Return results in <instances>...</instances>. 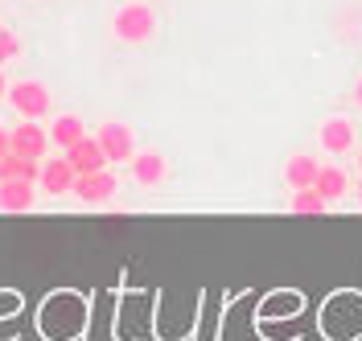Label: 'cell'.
<instances>
[{
	"instance_id": "obj_1",
	"label": "cell",
	"mask_w": 362,
	"mask_h": 341,
	"mask_svg": "<svg viewBox=\"0 0 362 341\" xmlns=\"http://www.w3.org/2000/svg\"><path fill=\"white\" fill-rule=\"evenodd\" d=\"M112 33L119 42H128V46H140V42H148L157 33V13L148 4H124L112 17Z\"/></svg>"
},
{
	"instance_id": "obj_2",
	"label": "cell",
	"mask_w": 362,
	"mask_h": 341,
	"mask_svg": "<svg viewBox=\"0 0 362 341\" xmlns=\"http://www.w3.org/2000/svg\"><path fill=\"white\" fill-rule=\"evenodd\" d=\"M8 103H13V112L21 115V119H42L49 112V87H45L42 78H21V83H8V95H4Z\"/></svg>"
},
{
	"instance_id": "obj_3",
	"label": "cell",
	"mask_w": 362,
	"mask_h": 341,
	"mask_svg": "<svg viewBox=\"0 0 362 341\" xmlns=\"http://www.w3.org/2000/svg\"><path fill=\"white\" fill-rule=\"evenodd\" d=\"M95 140H99V148H103L107 164H128V160L136 157V132L128 128V124H119V119L99 124Z\"/></svg>"
},
{
	"instance_id": "obj_4",
	"label": "cell",
	"mask_w": 362,
	"mask_h": 341,
	"mask_svg": "<svg viewBox=\"0 0 362 341\" xmlns=\"http://www.w3.org/2000/svg\"><path fill=\"white\" fill-rule=\"evenodd\" d=\"M8 152L29 160H45L49 152V128H42L37 119H21L17 128H8Z\"/></svg>"
},
{
	"instance_id": "obj_5",
	"label": "cell",
	"mask_w": 362,
	"mask_h": 341,
	"mask_svg": "<svg viewBox=\"0 0 362 341\" xmlns=\"http://www.w3.org/2000/svg\"><path fill=\"white\" fill-rule=\"evenodd\" d=\"M74 181H78V173L70 169L66 157H49L42 160V177H37V185H42L45 198H66L70 189H74Z\"/></svg>"
},
{
	"instance_id": "obj_6",
	"label": "cell",
	"mask_w": 362,
	"mask_h": 341,
	"mask_svg": "<svg viewBox=\"0 0 362 341\" xmlns=\"http://www.w3.org/2000/svg\"><path fill=\"white\" fill-rule=\"evenodd\" d=\"M115 189H119L115 173L112 169H103V173H87V177H78L70 193H74L83 205H103V202H112L115 198Z\"/></svg>"
},
{
	"instance_id": "obj_7",
	"label": "cell",
	"mask_w": 362,
	"mask_h": 341,
	"mask_svg": "<svg viewBox=\"0 0 362 341\" xmlns=\"http://www.w3.org/2000/svg\"><path fill=\"white\" fill-rule=\"evenodd\" d=\"M317 140H321V148H325L329 157H346V152L354 148V140H358V132H354V124H350L346 115H329V119L321 124V132H317Z\"/></svg>"
},
{
	"instance_id": "obj_8",
	"label": "cell",
	"mask_w": 362,
	"mask_h": 341,
	"mask_svg": "<svg viewBox=\"0 0 362 341\" xmlns=\"http://www.w3.org/2000/svg\"><path fill=\"white\" fill-rule=\"evenodd\" d=\"M62 157L70 160V169H74L78 177H87V173H103V169H107V157H103V148H99V140L95 136H83L78 144H70Z\"/></svg>"
},
{
	"instance_id": "obj_9",
	"label": "cell",
	"mask_w": 362,
	"mask_h": 341,
	"mask_svg": "<svg viewBox=\"0 0 362 341\" xmlns=\"http://www.w3.org/2000/svg\"><path fill=\"white\" fill-rule=\"evenodd\" d=\"M128 164H132V181L144 185V189H157L169 177V160L160 157V152H136Z\"/></svg>"
},
{
	"instance_id": "obj_10",
	"label": "cell",
	"mask_w": 362,
	"mask_h": 341,
	"mask_svg": "<svg viewBox=\"0 0 362 341\" xmlns=\"http://www.w3.org/2000/svg\"><path fill=\"white\" fill-rule=\"evenodd\" d=\"M33 202H37L33 181H0V210L4 214H29Z\"/></svg>"
},
{
	"instance_id": "obj_11",
	"label": "cell",
	"mask_w": 362,
	"mask_h": 341,
	"mask_svg": "<svg viewBox=\"0 0 362 341\" xmlns=\"http://www.w3.org/2000/svg\"><path fill=\"white\" fill-rule=\"evenodd\" d=\"M317 173H321V160L309 157V152H293L288 157V164H284V181H288V189H313Z\"/></svg>"
},
{
	"instance_id": "obj_12",
	"label": "cell",
	"mask_w": 362,
	"mask_h": 341,
	"mask_svg": "<svg viewBox=\"0 0 362 341\" xmlns=\"http://www.w3.org/2000/svg\"><path fill=\"white\" fill-rule=\"evenodd\" d=\"M313 189H317V193H321L329 205H334L338 198H346V193H350V177H346V169H341V164H321V173H317Z\"/></svg>"
},
{
	"instance_id": "obj_13",
	"label": "cell",
	"mask_w": 362,
	"mask_h": 341,
	"mask_svg": "<svg viewBox=\"0 0 362 341\" xmlns=\"http://www.w3.org/2000/svg\"><path fill=\"white\" fill-rule=\"evenodd\" d=\"M83 136H87V124H83V115H74V112L58 115V119L49 124V144H58L62 152H66L70 144H78Z\"/></svg>"
},
{
	"instance_id": "obj_14",
	"label": "cell",
	"mask_w": 362,
	"mask_h": 341,
	"mask_svg": "<svg viewBox=\"0 0 362 341\" xmlns=\"http://www.w3.org/2000/svg\"><path fill=\"white\" fill-rule=\"evenodd\" d=\"M37 177H42V160L17 157V152L0 157V181H33L37 185Z\"/></svg>"
},
{
	"instance_id": "obj_15",
	"label": "cell",
	"mask_w": 362,
	"mask_h": 341,
	"mask_svg": "<svg viewBox=\"0 0 362 341\" xmlns=\"http://www.w3.org/2000/svg\"><path fill=\"white\" fill-rule=\"evenodd\" d=\"M288 210L300 214V218H321V214L329 210V202H325L317 189H296L293 198H288Z\"/></svg>"
},
{
	"instance_id": "obj_16",
	"label": "cell",
	"mask_w": 362,
	"mask_h": 341,
	"mask_svg": "<svg viewBox=\"0 0 362 341\" xmlns=\"http://www.w3.org/2000/svg\"><path fill=\"white\" fill-rule=\"evenodd\" d=\"M17 54H21V42H17V33L0 25V66H4V62H13Z\"/></svg>"
},
{
	"instance_id": "obj_17",
	"label": "cell",
	"mask_w": 362,
	"mask_h": 341,
	"mask_svg": "<svg viewBox=\"0 0 362 341\" xmlns=\"http://www.w3.org/2000/svg\"><path fill=\"white\" fill-rule=\"evenodd\" d=\"M8 152V128H0V157Z\"/></svg>"
},
{
	"instance_id": "obj_18",
	"label": "cell",
	"mask_w": 362,
	"mask_h": 341,
	"mask_svg": "<svg viewBox=\"0 0 362 341\" xmlns=\"http://www.w3.org/2000/svg\"><path fill=\"white\" fill-rule=\"evenodd\" d=\"M8 95V78H4V70H0V99Z\"/></svg>"
},
{
	"instance_id": "obj_19",
	"label": "cell",
	"mask_w": 362,
	"mask_h": 341,
	"mask_svg": "<svg viewBox=\"0 0 362 341\" xmlns=\"http://www.w3.org/2000/svg\"><path fill=\"white\" fill-rule=\"evenodd\" d=\"M354 103H358V107H362V78H358V83H354Z\"/></svg>"
},
{
	"instance_id": "obj_20",
	"label": "cell",
	"mask_w": 362,
	"mask_h": 341,
	"mask_svg": "<svg viewBox=\"0 0 362 341\" xmlns=\"http://www.w3.org/2000/svg\"><path fill=\"white\" fill-rule=\"evenodd\" d=\"M354 193H358V205H362V181H358V189H354Z\"/></svg>"
},
{
	"instance_id": "obj_21",
	"label": "cell",
	"mask_w": 362,
	"mask_h": 341,
	"mask_svg": "<svg viewBox=\"0 0 362 341\" xmlns=\"http://www.w3.org/2000/svg\"><path fill=\"white\" fill-rule=\"evenodd\" d=\"M358 169H362V148H358Z\"/></svg>"
}]
</instances>
